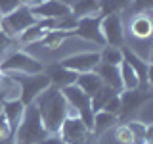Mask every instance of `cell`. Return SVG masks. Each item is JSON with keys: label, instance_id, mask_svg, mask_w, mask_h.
Wrapping results in <instances>:
<instances>
[{"label": "cell", "instance_id": "cell-6", "mask_svg": "<svg viewBox=\"0 0 153 144\" xmlns=\"http://www.w3.org/2000/svg\"><path fill=\"white\" fill-rule=\"evenodd\" d=\"M33 23H36L35 14L31 12V8L27 6H19L13 12H10L8 16H2V21H0V29L6 33L8 37L16 38L25 31L27 27H31Z\"/></svg>", "mask_w": 153, "mask_h": 144}, {"label": "cell", "instance_id": "cell-31", "mask_svg": "<svg viewBox=\"0 0 153 144\" xmlns=\"http://www.w3.org/2000/svg\"><path fill=\"white\" fill-rule=\"evenodd\" d=\"M19 2H21V6H27V8H36V6H40L42 2H44V0H19Z\"/></svg>", "mask_w": 153, "mask_h": 144}, {"label": "cell", "instance_id": "cell-11", "mask_svg": "<svg viewBox=\"0 0 153 144\" xmlns=\"http://www.w3.org/2000/svg\"><path fill=\"white\" fill-rule=\"evenodd\" d=\"M100 21H102V16H88V17H80L76 21L75 27V35L80 37L86 42H92L96 46H105L103 44V37L102 31H100Z\"/></svg>", "mask_w": 153, "mask_h": 144}, {"label": "cell", "instance_id": "cell-21", "mask_svg": "<svg viewBox=\"0 0 153 144\" xmlns=\"http://www.w3.org/2000/svg\"><path fill=\"white\" fill-rule=\"evenodd\" d=\"M132 0H100V16H111V14H124Z\"/></svg>", "mask_w": 153, "mask_h": 144}, {"label": "cell", "instance_id": "cell-32", "mask_svg": "<svg viewBox=\"0 0 153 144\" xmlns=\"http://www.w3.org/2000/svg\"><path fill=\"white\" fill-rule=\"evenodd\" d=\"M57 2H61V4H65V6H69V8H71V4H73L75 0H57Z\"/></svg>", "mask_w": 153, "mask_h": 144}, {"label": "cell", "instance_id": "cell-4", "mask_svg": "<svg viewBox=\"0 0 153 144\" xmlns=\"http://www.w3.org/2000/svg\"><path fill=\"white\" fill-rule=\"evenodd\" d=\"M0 71L2 73H40L44 71V64L27 54L25 50H13L0 62Z\"/></svg>", "mask_w": 153, "mask_h": 144}, {"label": "cell", "instance_id": "cell-19", "mask_svg": "<svg viewBox=\"0 0 153 144\" xmlns=\"http://www.w3.org/2000/svg\"><path fill=\"white\" fill-rule=\"evenodd\" d=\"M46 33H48V29L46 27H42L40 23H33L31 27H27L25 31L21 33V35L17 37V42L21 46H29V44H35V42H40L42 38L46 37Z\"/></svg>", "mask_w": 153, "mask_h": 144}, {"label": "cell", "instance_id": "cell-36", "mask_svg": "<svg viewBox=\"0 0 153 144\" xmlns=\"http://www.w3.org/2000/svg\"><path fill=\"white\" fill-rule=\"evenodd\" d=\"M0 77H2V71H0Z\"/></svg>", "mask_w": 153, "mask_h": 144}, {"label": "cell", "instance_id": "cell-28", "mask_svg": "<svg viewBox=\"0 0 153 144\" xmlns=\"http://www.w3.org/2000/svg\"><path fill=\"white\" fill-rule=\"evenodd\" d=\"M19 6H21L19 0H0V16H8L10 12H13Z\"/></svg>", "mask_w": 153, "mask_h": 144}, {"label": "cell", "instance_id": "cell-35", "mask_svg": "<svg viewBox=\"0 0 153 144\" xmlns=\"http://www.w3.org/2000/svg\"><path fill=\"white\" fill-rule=\"evenodd\" d=\"M0 21H2V16H0Z\"/></svg>", "mask_w": 153, "mask_h": 144}, {"label": "cell", "instance_id": "cell-15", "mask_svg": "<svg viewBox=\"0 0 153 144\" xmlns=\"http://www.w3.org/2000/svg\"><path fill=\"white\" fill-rule=\"evenodd\" d=\"M75 85L79 86L86 96L92 98V96L103 86V81L100 79V75L96 73V71H86V73H79V75H76Z\"/></svg>", "mask_w": 153, "mask_h": 144}, {"label": "cell", "instance_id": "cell-22", "mask_svg": "<svg viewBox=\"0 0 153 144\" xmlns=\"http://www.w3.org/2000/svg\"><path fill=\"white\" fill-rule=\"evenodd\" d=\"M123 62V48L119 46H102L100 48V64L119 65Z\"/></svg>", "mask_w": 153, "mask_h": 144}, {"label": "cell", "instance_id": "cell-12", "mask_svg": "<svg viewBox=\"0 0 153 144\" xmlns=\"http://www.w3.org/2000/svg\"><path fill=\"white\" fill-rule=\"evenodd\" d=\"M44 73L48 75V79H50V85L56 86V88H65V86L73 85L76 81V75H79V73H75V71L63 67L61 64H57V62L48 64L44 67Z\"/></svg>", "mask_w": 153, "mask_h": 144}, {"label": "cell", "instance_id": "cell-20", "mask_svg": "<svg viewBox=\"0 0 153 144\" xmlns=\"http://www.w3.org/2000/svg\"><path fill=\"white\" fill-rule=\"evenodd\" d=\"M117 115L113 113H107L103 112V110H100V112H94V117H92V133L94 134H102L103 131H107V129H111L115 123H117Z\"/></svg>", "mask_w": 153, "mask_h": 144}, {"label": "cell", "instance_id": "cell-10", "mask_svg": "<svg viewBox=\"0 0 153 144\" xmlns=\"http://www.w3.org/2000/svg\"><path fill=\"white\" fill-rule=\"evenodd\" d=\"M57 64H61L67 69L75 71V73H86V71H94L96 65L100 64V50H86V52H75V54L59 60Z\"/></svg>", "mask_w": 153, "mask_h": 144}, {"label": "cell", "instance_id": "cell-30", "mask_svg": "<svg viewBox=\"0 0 153 144\" xmlns=\"http://www.w3.org/2000/svg\"><path fill=\"white\" fill-rule=\"evenodd\" d=\"M38 144H65V142L61 140V136L56 133V134H48V136L44 138V140H40Z\"/></svg>", "mask_w": 153, "mask_h": 144}, {"label": "cell", "instance_id": "cell-5", "mask_svg": "<svg viewBox=\"0 0 153 144\" xmlns=\"http://www.w3.org/2000/svg\"><path fill=\"white\" fill-rule=\"evenodd\" d=\"M57 134L65 144H94L92 138H96L92 129L79 115H67Z\"/></svg>", "mask_w": 153, "mask_h": 144}, {"label": "cell", "instance_id": "cell-25", "mask_svg": "<svg viewBox=\"0 0 153 144\" xmlns=\"http://www.w3.org/2000/svg\"><path fill=\"white\" fill-rule=\"evenodd\" d=\"M76 19L73 14H69V16H63V17H59L56 21V31H75V27H76Z\"/></svg>", "mask_w": 153, "mask_h": 144}, {"label": "cell", "instance_id": "cell-2", "mask_svg": "<svg viewBox=\"0 0 153 144\" xmlns=\"http://www.w3.org/2000/svg\"><path fill=\"white\" fill-rule=\"evenodd\" d=\"M44 125H42V119H40V113H38L36 106L35 104H29L25 106V112H23V117L19 125L13 131V140L16 142H25V144H38L40 140H44L48 136Z\"/></svg>", "mask_w": 153, "mask_h": 144}, {"label": "cell", "instance_id": "cell-23", "mask_svg": "<svg viewBox=\"0 0 153 144\" xmlns=\"http://www.w3.org/2000/svg\"><path fill=\"white\" fill-rule=\"evenodd\" d=\"M113 94H117V90L111 88V86H107V85H103L102 88L96 92L92 98H90V104H92V112H100V110L105 106V102H107L109 98H111Z\"/></svg>", "mask_w": 153, "mask_h": 144}, {"label": "cell", "instance_id": "cell-16", "mask_svg": "<svg viewBox=\"0 0 153 144\" xmlns=\"http://www.w3.org/2000/svg\"><path fill=\"white\" fill-rule=\"evenodd\" d=\"M94 71L100 75V79L103 81V85L111 86V88H115L117 92H121V90H123V85H121V73H119V65L98 64Z\"/></svg>", "mask_w": 153, "mask_h": 144}, {"label": "cell", "instance_id": "cell-17", "mask_svg": "<svg viewBox=\"0 0 153 144\" xmlns=\"http://www.w3.org/2000/svg\"><path fill=\"white\" fill-rule=\"evenodd\" d=\"M119 73H121L123 90H136V88H140V79H138V73L132 69V65L124 60V56H123V62L119 64Z\"/></svg>", "mask_w": 153, "mask_h": 144}, {"label": "cell", "instance_id": "cell-34", "mask_svg": "<svg viewBox=\"0 0 153 144\" xmlns=\"http://www.w3.org/2000/svg\"><path fill=\"white\" fill-rule=\"evenodd\" d=\"M13 144H25V142H16V140H13Z\"/></svg>", "mask_w": 153, "mask_h": 144}, {"label": "cell", "instance_id": "cell-7", "mask_svg": "<svg viewBox=\"0 0 153 144\" xmlns=\"http://www.w3.org/2000/svg\"><path fill=\"white\" fill-rule=\"evenodd\" d=\"M61 92H63L67 104H69V108L73 110V112L79 115V117L82 119L90 129H92L94 112H92V104H90V96H86L75 83L69 85V86H65V88H61Z\"/></svg>", "mask_w": 153, "mask_h": 144}, {"label": "cell", "instance_id": "cell-8", "mask_svg": "<svg viewBox=\"0 0 153 144\" xmlns=\"http://www.w3.org/2000/svg\"><path fill=\"white\" fill-rule=\"evenodd\" d=\"M100 31H102L105 46H119V48H123V44H124V21H123L121 14L102 16Z\"/></svg>", "mask_w": 153, "mask_h": 144}, {"label": "cell", "instance_id": "cell-14", "mask_svg": "<svg viewBox=\"0 0 153 144\" xmlns=\"http://www.w3.org/2000/svg\"><path fill=\"white\" fill-rule=\"evenodd\" d=\"M23 112H25V104H23L19 98L2 102V113H4V117H6L10 129H12V133L16 131V127L19 125V121H21Z\"/></svg>", "mask_w": 153, "mask_h": 144}, {"label": "cell", "instance_id": "cell-33", "mask_svg": "<svg viewBox=\"0 0 153 144\" xmlns=\"http://www.w3.org/2000/svg\"><path fill=\"white\" fill-rule=\"evenodd\" d=\"M0 144H13V138H6V140L0 138Z\"/></svg>", "mask_w": 153, "mask_h": 144}, {"label": "cell", "instance_id": "cell-9", "mask_svg": "<svg viewBox=\"0 0 153 144\" xmlns=\"http://www.w3.org/2000/svg\"><path fill=\"white\" fill-rule=\"evenodd\" d=\"M119 96H121V112H119V117L121 119H134L138 110L147 100H151V90H142V88L121 90Z\"/></svg>", "mask_w": 153, "mask_h": 144}, {"label": "cell", "instance_id": "cell-24", "mask_svg": "<svg viewBox=\"0 0 153 144\" xmlns=\"http://www.w3.org/2000/svg\"><path fill=\"white\" fill-rule=\"evenodd\" d=\"M115 140H117L119 144H136V138H134L128 123L119 125V127L115 129Z\"/></svg>", "mask_w": 153, "mask_h": 144}, {"label": "cell", "instance_id": "cell-27", "mask_svg": "<svg viewBox=\"0 0 153 144\" xmlns=\"http://www.w3.org/2000/svg\"><path fill=\"white\" fill-rule=\"evenodd\" d=\"M103 112H107V113H113V115H117L119 117V112H121V96H119V92L117 94H113L111 98L105 102V106H103Z\"/></svg>", "mask_w": 153, "mask_h": 144}, {"label": "cell", "instance_id": "cell-26", "mask_svg": "<svg viewBox=\"0 0 153 144\" xmlns=\"http://www.w3.org/2000/svg\"><path fill=\"white\" fill-rule=\"evenodd\" d=\"M153 8V0H132L128 10H124V12L128 14H142V12H151Z\"/></svg>", "mask_w": 153, "mask_h": 144}, {"label": "cell", "instance_id": "cell-18", "mask_svg": "<svg viewBox=\"0 0 153 144\" xmlns=\"http://www.w3.org/2000/svg\"><path fill=\"white\" fill-rule=\"evenodd\" d=\"M71 14L76 19L88 16H100V0H75L71 4Z\"/></svg>", "mask_w": 153, "mask_h": 144}, {"label": "cell", "instance_id": "cell-1", "mask_svg": "<svg viewBox=\"0 0 153 144\" xmlns=\"http://www.w3.org/2000/svg\"><path fill=\"white\" fill-rule=\"evenodd\" d=\"M33 104L36 106L46 131L50 134L59 133L65 117L69 115V104H67L61 88H56V86L50 85L44 92H40L36 96V100Z\"/></svg>", "mask_w": 153, "mask_h": 144}, {"label": "cell", "instance_id": "cell-13", "mask_svg": "<svg viewBox=\"0 0 153 144\" xmlns=\"http://www.w3.org/2000/svg\"><path fill=\"white\" fill-rule=\"evenodd\" d=\"M31 12L35 14L36 19H44V17L59 19V17H63V16H69L71 8L65 6V4H61V2H57V0H44L40 6L33 8Z\"/></svg>", "mask_w": 153, "mask_h": 144}, {"label": "cell", "instance_id": "cell-3", "mask_svg": "<svg viewBox=\"0 0 153 144\" xmlns=\"http://www.w3.org/2000/svg\"><path fill=\"white\" fill-rule=\"evenodd\" d=\"M8 75H12L19 83V100L25 106L33 104L36 100V96L50 86V79H48V75L44 71L31 73V75H27V73H8Z\"/></svg>", "mask_w": 153, "mask_h": 144}, {"label": "cell", "instance_id": "cell-29", "mask_svg": "<svg viewBox=\"0 0 153 144\" xmlns=\"http://www.w3.org/2000/svg\"><path fill=\"white\" fill-rule=\"evenodd\" d=\"M12 136H13V133H12V129H10L6 117H4L2 110H0V138H2V140H6V138H12Z\"/></svg>", "mask_w": 153, "mask_h": 144}]
</instances>
